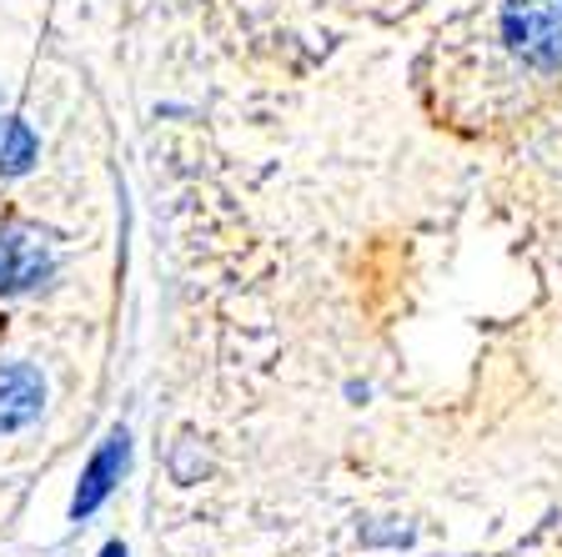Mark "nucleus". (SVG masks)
Listing matches in <instances>:
<instances>
[{
	"label": "nucleus",
	"mask_w": 562,
	"mask_h": 557,
	"mask_svg": "<svg viewBox=\"0 0 562 557\" xmlns=\"http://www.w3.org/2000/svg\"><path fill=\"white\" fill-rule=\"evenodd\" d=\"M497 51L527 76H562V0H503Z\"/></svg>",
	"instance_id": "1"
},
{
	"label": "nucleus",
	"mask_w": 562,
	"mask_h": 557,
	"mask_svg": "<svg viewBox=\"0 0 562 557\" xmlns=\"http://www.w3.org/2000/svg\"><path fill=\"white\" fill-rule=\"evenodd\" d=\"M56 277H60V236L25 216L0 221V302L35 297Z\"/></svg>",
	"instance_id": "2"
},
{
	"label": "nucleus",
	"mask_w": 562,
	"mask_h": 557,
	"mask_svg": "<svg viewBox=\"0 0 562 557\" xmlns=\"http://www.w3.org/2000/svg\"><path fill=\"white\" fill-rule=\"evenodd\" d=\"M46 412V371L25 357L0 361V432H21Z\"/></svg>",
	"instance_id": "3"
},
{
	"label": "nucleus",
	"mask_w": 562,
	"mask_h": 557,
	"mask_svg": "<svg viewBox=\"0 0 562 557\" xmlns=\"http://www.w3.org/2000/svg\"><path fill=\"white\" fill-rule=\"evenodd\" d=\"M41 166V136L25 116L0 111V181H21Z\"/></svg>",
	"instance_id": "4"
},
{
	"label": "nucleus",
	"mask_w": 562,
	"mask_h": 557,
	"mask_svg": "<svg viewBox=\"0 0 562 557\" xmlns=\"http://www.w3.org/2000/svg\"><path fill=\"white\" fill-rule=\"evenodd\" d=\"M0 111H5V91H0Z\"/></svg>",
	"instance_id": "5"
}]
</instances>
